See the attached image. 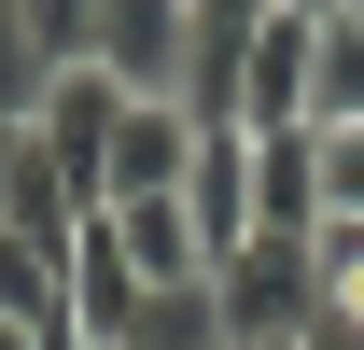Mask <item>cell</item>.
<instances>
[{
    "label": "cell",
    "mask_w": 364,
    "mask_h": 350,
    "mask_svg": "<svg viewBox=\"0 0 364 350\" xmlns=\"http://www.w3.org/2000/svg\"><path fill=\"white\" fill-rule=\"evenodd\" d=\"M210 322H225V350H280L322 322V266L309 238H238L225 266H210Z\"/></svg>",
    "instance_id": "cell-1"
},
{
    "label": "cell",
    "mask_w": 364,
    "mask_h": 350,
    "mask_svg": "<svg viewBox=\"0 0 364 350\" xmlns=\"http://www.w3.org/2000/svg\"><path fill=\"white\" fill-rule=\"evenodd\" d=\"M127 98H182L196 85V0H98V56Z\"/></svg>",
    "instance_id": "cell-2"
},
{
    "label": "cell",
    "mask_w": 364,
    "mask_h": 350,
    "mask_svg": "<svg viewBox=\"0 0 364 350\" xmlns=\"http://www.w3.org/2000/svg\"><path fill=\"white\" fill-rule=\"evenodd\" d=\"M112 127H127V85H112V70H56V85H43V112H28L43 169L70 182L85 211H98V182H112Z\"/></svg>",
    "instance_id": "cell-3"
},
{
    "label": "cell",
    "mask_w": 364,
    "mask_h": 350,
    "mask_svg": "<svg viewBox=\"0 0 364 350\" xmlns=\"http://www.w3.org/2000/svg\"><path fill=\"white\" fill-rule=\"evenodd\" d=\"M196 140H210V112H196V98H127L98 211H112V196H182V182H196Z\"/></svg>",
    "instance_id": "cell-4"
},
{
    "label": "cell",
    "mask_w": 364,
    "mask_h": 350,
    "mask_svg": "<svg viewBox=\"0 0 364 350\" xmlns=\"http://www.w3.org/2000/svg\"><path fill=\"white\" fill-rule=\"evenodd\" d=\"M98 224H112V253H127L154 295H196V280H210V238H196V211H182V196H112Z\"/></svg>",
    "instance_id": "cell-5"
},
{
    "label": "cell",
    "mask_w": 364,
    "mask_h": 350,
    "mask_svg": "<svg viewBox=\"0 0 364 350\" xmlns=\"http://www.w3.org/2000/svg\"><path fill=\"white\" fill-rule=\"evenodd\" d=\"M322 224V127H267L252 140V238H309Z\"/></svg>",
    "instance_id": "cell-6"
},
{
    "label": "cell",
    "mask_w": 364,
    "mask_h": 350,
    "mask_svg": "<svg viewBox=\"0 0 364 350\" xmlns=\"http://www.w3.org/2000/svg\"><path fill=\"white\" fill-rule=\"evenodd\" d=\"M0 322L14 336H70V238L0 224Z\"/></svg>",
    "instance_id": "cell-7"
},
{
    "label": "cell",
    "mask_w": 364,
    "mask_h": 350,
    "mask_svg": "<svg viewBox=\"0 0 364 350\" xmlns=\"http://www.w3.org/2000/svg\"><path fill=\"white\" fill-rule=\"evenodd\" d=\"M309 127H364V0H336L309 43Z\"/></svg>",
    "instance_id": "cell-8"
},
{
    "label": "cell",
    "mask_w": 364,
    "mask_h": 350,
    "mask_svg": "<svg viewBox=\"0 0 364 350\" xmlns=\"http://www.w3.org/2000/svg\"><path fill=\"white\" fill-rule=\"evenodd\" d=\"M309 266H322V322H364V224H309Z\"/></svg>",
    "instance_id": "cell-9"
},
{
    "label": "cell",
    "mask_w": 364,
    "mask_h": 350,
    "mask_svg": "<svg viewBox=\"0 0 364 350\" xmlns=\"http://www.w3.org/2000/svg\"><path fill=\"white\" fill-rule=\"evenodd\" d=\"M28 43H43V70H85L98 56V0H28Z\"/></svg>",
    "instance_id": "cell-10"
},
{
    "label": "cell",
    "mask_w": 364,
    "mask_h": 350,
    "mask_svg": "<svg viewBox=\"0 0 364 350\" xmlns=\"http://www.w3.org/2000/svg\"><path fill=\"white\" fill-rule=\"evenodd\" d=\"M322 224H364V127H322Z\"/></svg>",
    "instance_id": "cell-11"
},
{
    "label": "cell",
    "mask_w": 364,
    "mask_h": 350,
    "mask_svg": "<svg viewBox=\"0 0 364 350\" xmlns=\"http://www.w3.org/2000/svg\"><path fill=\"white\" fill-rule=\"evenodd\" d=\"M309 350H364V322H309Z\"/></svg>",
    "instance_id": "cell-12"
},
{
    "label": "cell",
    "mask_w": 364,
    "mask_h": 350,
    "mask_svg": "<svg viewBox=\"0 0 364 350\" xmlns=\"http://www.w3.org/2000/svg\"><path fill=\"white\" fill-rule=\"evenodd\" d=\"M0 350H43V336H14V322H0Z\"/></svg>",
    "instance_id": "cell-13"
},
{
    "label": "cell",
    "mask_w": 364,
    "mask_h": 350,
    "mask_svg": "<svg viewBox=\"0 0 364 350\" xmlns=\"http://www.w3.org/2000/svg\"><path fill=\"white\" fill-rule=\"evenodd\" d=\"M280 350H309V336H280Z\"/></svg>",
    "instance_id": "cell-14"
}]
</instances>
